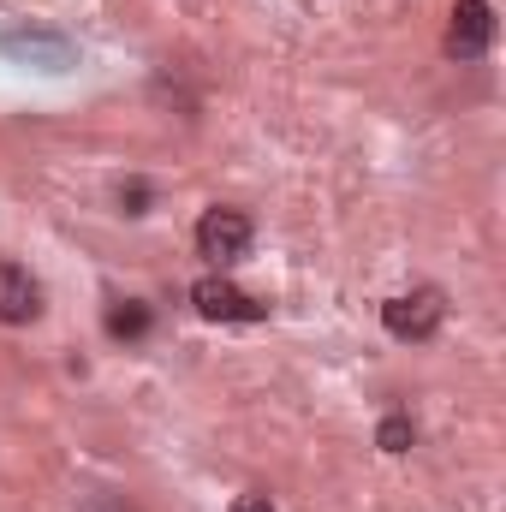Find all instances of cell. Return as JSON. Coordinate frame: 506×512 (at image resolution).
<instances>
[{
  "label": "cell",
  "mask_w": 506,
  "mask_h": 512,
  "mask_svg": "<svg viewBox=\"0 0 506 512\" xmlns=\"http://www.w3.org/2000/svg\"><path fill=\"white\" fill-rule=\"evenodd\" d=\"M441 316H447V298L435 286H417V292H399V298L381 304V328L393 340H429L441 328Z\"/></svg>",
  "instance_id": "1"
},
{
  "label": "cell",
  "mask_w": 506,
  "mask_h": 512,
  "mask_svg": "<svg viewBox=\"0 0 506 512\" xmlns=\"http://www.w3.org/2000/svg\"><path fill=\"white\" fill-rule=\"evenodd\" d=\"M245 245H251V215L245 209H209L197 221V251L209 262H233V256H245Z\"/></svg>",
  "instance_id": "2"
},
{
  "label": "cell",
  "mask_w": 506,
  "mask_h": 512,
  "mask_svg": "<svg viewBox=\"0 0 506 512\" xmlns=\"http://www.w3.org/2000/svg\"><path fill=\"white\" fill-rule=\"evenodd\" d=\"M191 304H197V316H209V322H262L268 310L245 298L233 280H221V274H209V280H197L191 286Z\"/></svg>",
  "instance_id": "3"
},
{
  "label": "cell",
  "mask_w": 506,
  "mask_h": 512,
  "mask_svg": "<svg viewBox=\"0 0 506 512\" xmlns=\"http://www.w3.org/2000/svg\"><path fill=\"white\" fill-rule=\"evenodd\" d=\"M489 42H495V12H489V0H459V6H453V24H447V54H453V60H477Z\"/></svg>",
  "instance_id": "4"
},
{
  "label": "cell",
  "mask_w": 506,
  "mask_h": 512,
  "mask_svg": "<svg viewBox=\"0 0 506 512\" xmlns=\"http://www.w3.org/2000/svg\"><path fill=\"white\" fill-rule=\"evenodd\" d=\"M42 310V286L30 280V268L0 262V322H36Z\"/></svg>",
  "instance_id": "5"
},
{
  "label": "cell",
  "mask_w": 506,
  "mask_h": 512,
  "mask_svg": "<svg viewBox=\"0 0 506 512\" xmlns=\"http://www.w3.org/2000/svg\"><path fill=\"white\" fill-rule=\"evenodd\" d=\"M143 328H149V304L126 298V304H114V310H108V334H114V340H137Z\"/></svg>",
  "instance_id": "6"
},
{
  "label": "cell",
  "mask_w": 506,
  "mask_h": 512,
  "mask_svg": "<svg viewBox=\"0 0 506 512\" xmlns=\"http://www.w3.org/2000/svg\"><path fill=\"white\" fill-rule=\"evenodd\" d=\"M411 441H417V429H411V417H405V411L381 417V429H376V447H381V453H405Z\"/></svg>",
  "instance_id": "7"
},
{
  "label": "cell",
  "mask_w": 506,
  "mask_h": 512,
  "mask_svg": "<svg viewBox=\"0 0 506 512\" xmlns=\"http://www.w3.org/2000/svg\"><path fill=\"white\" fill-rule=\"evenodd\" d=\"M233 512H274V507H268V495H239Z\"/></svg>",
  "instance_id": "8"
},
{
  "label": "cell",
  "mask_w": 506,
  "mask_h": 512,
  "mask_svg": "<svg viewBox=\"0 0 506 512\" xmlns=\"http://www.w3.org/2000/svg\"><path fill=\"white\" fill-rule=\"evenodd\" d=\"M126 203H131V215H143V203H149V191H143V185H126Z\"/></svg>",
  "instance_id": "9"
}]
</instances>
